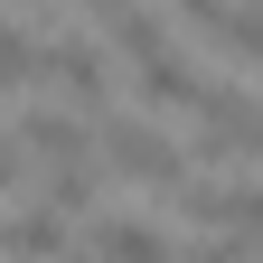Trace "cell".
I'll use <instances>...</instances> for the list:
<instances>
[{"label":"cell","instance_id":"cell-6","mask_svg":"<svg viewBox=\"0 0 263 263\" xmlns=\"http://www.w3.org/2000/svg\"><path fill=\"white\" fill-rule=\"evenodd\" d=\"M85 254L94 263H188V245L170 235V226H151V216H94Z\"/></svg>","mask_w":263,"mask_h":263},{"label":"cell","instance_id":"cell-1","mask_svg":"<svg viewBox=\"0 0 263 263\" xmlns=\"http://www.w3.org/2000/svg\"><path fill=\"white\" fill-rule=\"evenodd\" d=\"M94 160H104L113 188H151V197H188V188H197V160H188L160 122H141V113H113Z\"/></svg>","mask_w":263,"mask_h":263},{"label":"cell","instance_id":"cell-4","mask_svg":"<svg viewBox=\"0 0 263 263\" xmlns=\"http://www.w3.org/2000/svg\"><path fill=\"white\" fill-rule=\"evenodd\" d=\"M179 216L197 226V235H263V188L254 179H197L179 197Z\"/></svg>","mask_w":263,"mask_h":263},{"label":"cell","instance_id":"cell-3","mask_svg":"<svg viewBox=\"0 0 263 263\" xmlns=\"http://www.w3.org/2000/svg\"><path fill=\"white\" fill-rule=\"evenodd\" d=\"M188 160H207V170L263 160V104H254V94H207V104H197V141H188Z\"/></svg>","mask_w":263,"mask_h":263},{"label":"cell","instance_id":"cell-10","mask_svg":"<svg viewBox=\"0 0 263 263\" xmlns=\"http://www.w3.org/2000/svg\"><path fill=\"white\" fill-rule=\"evenodd\" d=\"M57 10H66V19H104V28H113L122 10H141V0H57Z\"/></svg>","mask_w":263,"mask_h":263},{"label":"cell","instance_id":"cell-5","mask_svg":"<svg viewBox=\"0 0 263 263\" xmlns=\"http://www.w3.org/2000/svg\"><path fill=\"white\" fill-rule=\"evenodd\" d=\"M0 254L10 263H76V216L47 207V197H19L10 226H0Z\"/></svg>","mask_w":263,"mask_h":263},{"label":"cell","instance_id":"cell-8","mask_svg":"<svg viewBox=\"0 0 263 263\" xmlns=\"http://www.w3.org/2000/svg\"><path fill=\"white\" fill-rule=\"evenodd\" d=\"M188 263H263V235H197Z\"/></svg>","mask_w":263,"mask_h":263},{"label":"cell","instance_id":"cell-7","mask_svg":"<svg viewBox=\"0 0 263 263\" xmlns=\"http://www.w3.org/2000/svg\"><path fill=\"white\" fill-rule=\"evenodd\" d=\"M132 94H141L151 113H188V122H197V104H207L216 85L197 76V57H188V47H170V57H151V66H132Z\"/></svg>","mask_w":263,"mask_h":263},{"label":"cell","instance_id":"cell-2","mask_svg":"<svg viewBox=\"0 0 263 263\" xmlns=\"http://www.w3.org/2000/svg\"><path fill=\"white\" fill-rule=\"evenodd\" d=\"M47 85H57L66 113L113 122V57L94 47V38H47Z\"/></svg>","mask_w":263,"mask_h":263},{"label":"cell","instance_id":"cell-9","mask_svg":"<svg viewBox=\"0 0 263 263\" xmlns=\"http://www.w3.org/2000/svg\"><path fill=\"white\" fill-rule=\"evenodd\" d=\"M226 47L245 66H263V0H235V28H226Z\"/></svg>","mask_w":263,"mask_h":263}]
</instances>
